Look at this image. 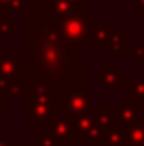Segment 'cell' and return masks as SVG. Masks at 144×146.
<instances>
[{"label":"cell","mask_w":144,"mask_h":146,"mask_svg":"<svg viewBox=\"0 0 144 146\" xmlns=\"http://www.w3.org/2000/svg\"><path fill=\"white\" fill-rule=\"evenodd\" d=\"M26 56L33 61V83L52 93L83 85V57L61 35L52 13L33 11L26 17Z\"/></svg>","instance_id":"obj_1"},{"label":"cell","mask_w":144,"mask_h":146,"mask_svg":"<svg viewBox=\"0 0 144 146\" xmlns=\"http://www.w3.org/2000/svg\"><path fill=\"white\" fill-rule=\"evenodd\" d=\"M26 122L28 124H44L55 113L54 93L46 87H41L33 83L26 94Z\"/></svg>","instance_id":"obj_2"},{"label":"cell","mask_w":144,"mask_h":146,"mask_svg":"<svg viewBox=\"0 0 144 146\" xmlns=\"http://www.w3.org/2000/svg\"><path fill=\"white\" fill-rule=\"evenodd\" d=\"M92 15L87 13L85 9H79L76 13L69 15L67 19L59 21V28H61V35L67 43L74 44V46H83L87 39H90V30H92Z\"/></svg>","instance_id":"obj_3"},{"label":"cell","mask_w":144,"mask_h":146,"mask_svg":"<svg viewBox=\"0 0 144 146\" xmlns=\"http://www.w3.org/2000/svg\"><path fill=\"white\" fill-rule=\"evenodd\" d=\"M92 91H87L83 87H74L69 91H55L54 93V102L57 109H63L70 113L72 117L79 118L90 113L92 107Z\"/></svg>","instance_id":"obj_4"},{"label":"cell","mask_w":144,"mask_h":146,"mask_svg":"<svg viewBox=\"0 0 144 146\" xmlns=\"http://www.w3.org/2000/svg\"><path fill=\"white\" fill-rule=\"evenodd\" d=\"M44 131L52 135V139L57 143V146H74L79 143L78 129H76V117L63 109H55L52 118L43 124Z\"/></svg>","instance_id":"obj_5"},{"label":"cell","mask_w":144,"mask_h":146,"mask_svg":"<svg viewBox=\"0 0 144 146\" xmlns=\"http://www.w3.org/2000/svg\"><path fill=\"white\" fill-rule=\"evenodd\" d=\"M116 113H118V124L127 128V126L139 124V115H141V100L135 98H122L116 104Z\"/></svg>","instance_id":"obj_6"},{"label":"cell","mask_w":144,"mask_h":146,"mask_svg":"<svg viewBox=\"0 0 144 146\" xmlns=\"http://www.w3.org/2000/svg\"><path fill=\"white\" fill-rule=\"evenodd\" d=\"M92 80L96 83H100L102 87H107V89H115L120 83H124L127 80V76L120 70L116 65H102V68L92 74Z\"/></svg>","instance_id":"obj_7"},{"label":"cell","mask_w":144,"mask_h":146,"mask_svg":"<svg viewBox=\"0 0 144 146\" xmlns=\"http://www.w3.org/2000/svg\"><path fill=\"white\" fill-rule=\"evenodd\" d=\"M79 143H83V146H107V129L96 124L92 118L90 126L79 135Z\"/></svg>","instance_id":"obj_8"},{"label":"cell","mask_w":144,"mask_h":146,"mask_svg":"<svg viewBox=\"0 0 144 146\" xmlns=\"http://www.w3.org/2000/svg\"><path fill=\"white\" fill-rule=\"evenodd\" d=\"M109 52L116 54L120 57H131L133 54V46H127V33L124 30H118V32H111V37H109V44H107Z\"/></svg>","instance_id":"obj_9"},{"label":"cell","mask_w":144,"mask_h":146,"mask_svg":"<svg viewBox=\"0 0 144 146\" xmlns=\"http://www.w3.org/2000/svg\"><path fill=\"white\" fill-rule=\"evenodd\" d=\"M90 117L94 118L96 124H100L102 128L109 129L118 122V113L116 107H90Z\"/></svg>","instance_id":"obj_10"},{"label":"cell","mask_w":144,"mask_h":146,"mask_svg":"<svg viewBox=\"0 0 144 146\" xmlns=\"http://www.w3.org/2000/svg\"><path fill=\"white\" fill-rule=\"evenodd\" d=\"M109 37H111V26L107 22H92V30H90V41H92V48H107Z\"/></svg>","instance_id":"obj_11"},{"label":"cell","mask_w":144,"mask_h":146,"mask_svg":"<svg viewBox=\"0 0 144 146\" xmlns=\"http://www.w3.org/2000/svg\"><path fill=\"white\" fill-rule=\"evenodd\" d=\"M79 11L78 7H74L69 0H50V6H48V13H52L57 21H63L69 15Z\"/></svg>","instance_id":"obj_12"},{"label":"cell","mask_w":144,"mask_h":146,"mask_svg":"<svg viewBox=\"0 0 144 146\" xmlns=\"http://www.w3.org/2000/svg\"><path fill=\"white\" fill-rule=\"evenodd\" d=\"M127 146H144V126L142 124H133L124 128Z\"/></svg>","instance_id":"obj_13"},{"label":"cell","mask_w":144,"mask_h":146,"mask_svg":"<svg viewBox=\"0 0 144 146\" xmlns=\"http://www.w3.org/2000/svg\"><path fill=\"white\" fill-rule=\"evenodd\" d=\"M107 146H127L126 135H124V126H120L118 122L107 129Z\"/></svg>","instance_id":"obj_14"},{"label":"cell","mask_w":144,"mask_h":146,"mask_svg":"<svg viewBox=\"0 0 144 146\" xmlns=\"http://www.w3.org/2000/svg\"><path fill=\"white\" fill-rule=\"evenodd\" d=\"M142 94H144V72H139V74H135L133 82L127 83V98L141 100Z\"/></svg>","instance_id":"obj_15"},{"label":"cell","mask_w":144,"mask_h":146,"mask_svg":"<svg viewBox=\"0 0 144 146\" xmlns=\"http://www.w3.org/2000/svg\"><path fill=\"white\" fill-rule=\"evenodd\" d=\"M13 32H17V22L7 21V11L0 7V39H7Z\"/></svg>","instance_id":"obj_16"},{"label":"cell","mask_w":144,"mask_h":146,"mask_svg":"<svg viewBox=\"0 0 144 146\" xmlns=\"http://www.w3.org/2000/svg\"><path fill=\"white\" fill-rule=\"evenodd\" d=\"M33 146H57L54 139H52V135L48 131H37L35 135H33Z\"/></svg>","instance_id":"obj_17"},{"label":"cell","mask_w":144,"mask_h":146,"mask_svg":"<svg viewBox=\"0 0 144 146\" xmlns=\"http://www.w3.org/2000/svg\"><path fill=\"white\" fill-rule=\"evenodd\" d=\"M131 57L135 59V65H137V67L144 65V43H142V39H137V41H135V46H133V54H131Z\"/></svg>","instance_id":"obj_18"},{"label":"cell","mask_w":144,"mask_h":146,"mask_svg":"<svg viewBox=\"0 0 144 146\" xmlns=\"http://www.w3.org/2000/svg\"><path fill=\"white\" fill-rule=\"evenodd\" d=\"M69 2H70L74 7H78V9H87V7L92 6L94 0H69Z\"/></svg>","instance_id":"obj_19"},{"label":"cell","mask_w":144,"mask_h":146,"mask_svg":"<svg viewBox=\"0 0 144 146\" xmlns=\"http://www.w3.org/2000/svg\"><path fill=\"white\" fill-rule=\"evenodd\" d=\"M9 94H7V91H6V87L4 85H0V107H7V104H9Z\"/></svg>","instance_id":"obj_20"},{"label":"cell","mask_w":144,"mask_h":146,"mask_svg":"<svg viewBox=\"0 0 144 146\" xmlns=\"http://www.w3.org/2000/svg\"><path fill=\"white\" fill-rule=\"evenodd\" d=\"M7 146H33V141H11Z\"/></svg>","instance_id":"obj_21"},{"label":"cell","mask_w":144,"mask_h":146,"mask_svg":"<svg viewBox=\"0 0 144 146\" xmlns=\"http://www.w3.org/2000/svg\"><path fill=\"white\" fill-rule=\"evenodd\" d=\"M135 13L144 15V0H135Z\"/></svg>","instance_id":"obj_22"},{"label":"cell","mask_w":144,"mask_h":146,"mask_svg":"<svg viewBox=\"0 0 144 146\" xmlns=\"http://www.w3.org/2000/svg\"><path fill=\"white\" fill-rule=\"evenodd\" d=\"M13 2H17V0H0V7H4V9L7 11V7H9Z\"/></svg>","instance_id":"obj_23"},{"label":"cell","mask_w":144,"mask_h":146,"mask_svg":"<svg viewBox=\"0 0 144 146\" xmlns=\"http://www.w3.org/2000/svg\"><path fill=\"white\" fill-rule=\"evenodd\" d=\"M139 124L144 126V102H141V115H139Z\"/></svg>","instance_id":"obj_24"},{"label":"cell","mask_w":144,"mask_h":146,"mask_svg":"<svg viewBox=\"0 0 144 146\" xmlns=\"http://www.w3.org/2000/svg\"><path fill=\"white\" fill-rule=\"evenodd\" d=\"M0 146H7V143H6V141L2 139V135H0Z\"/></svg>","instance_id":"obj_25"},{"label":"cell","mask_w":144,"mask_h":146,"mask_svg":"<svg viewBox=\"0 0 144 146\" xmlns=\"http://www.w3.org/2000/svg\"><path fill=\"white\" fill-rule=\"evenodd\" d=\"M141 102H144V94H142V98H141Z\"/></svg>","instance_id":"obj_26"},{"label":"cell","mask_w":144,"mask_h":146,"mask_svg":"<svg viewBox=\"0 0 144 146\" xmlns=\"http://www.w3.org/2000/svg\"><path fill=\"white\" fill-rule=\"evenodd\" d=\"M74 146H78V144H74Z\"/></svg>","instance_id":"obj_27"}]
</instances>
